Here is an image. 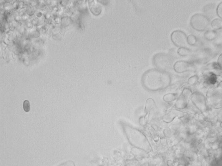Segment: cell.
Listing matches in <instances>:
<instances>
[{
  "label": "cell",
  "instance_id": "obj_2",
  "mask_svg": "<svg viewBox=\"0 0 222 166\" xmlns=\"http://www.w3.org/2000/svg\"><path fill=\"white\" fill-rule=\"evenodd\" d=\"M154 65L158 69L167 72L171 69L174 66L172 56L166 53H158L155 55L153 58Z\"/></svg>",
  "mask_w": 222,
  "mask_h": 166
},
{
  "label": "cell",
  "instance_id": "obj_14",
  "mask_svg": "<svg viewBox=\"0 0 222 166\" xmlns=\"http://www.w3.org/2000/svg\"><path fill=\"white\" fill-rule=\"evenodd\" d=\"M187 42H188V45H195L198 42L197 37L194 35L191 34L187 36Z\"/></svg>",
  "mask_w": 222,
  "mask_h": 166
},
{
  "label": "cell",
  "instance_id": "obj_8",
  "mask_svg": "<svg viewBox=\"0 0 222 166\" xmlns=\"http://www.w3.org/2000/svg\"><path fill=\"white\" fill-rule=\"evenodd\" d=\"M203 12L204 15L209 20L213 18L216 14V8L214 4L210 3L204 6L203 8Z\"/></svg>",
  "mask_w": 222,
  "mask_h": 166
},
{
  "label": "cell",
  "instance_id": "obj_18",
  "mask_svg": "<svg viewBox=\"0 0 222 166\" xmlns=\"http://www.w3.org/2000/svg\"><path fill=\"white\" fill-rule=\"evenodd\" d=\"M175 96L172 94H170L165 97L164 99L167 101H170L175 99Z\"/></svg>",
  "mask_w": 222,
  "mask_h": 166
},
{
  "label": "cell",
  "instance_id": "obj_13",
  "mask_svg": "<svg viewBox=\"0 0 222 166\" xmlns=\"http://www.w3.org/2000/svg\"><path fill=\"white\" fill-rule=\"evenodd\" d=\"M211 26L214 30H216L221 29L222 26V19L220 18L214 19L212 21Z\"/></svg>",
  "mask_w": 222,
  "mask_h": 166
},
{
  "label": "cell",
  "instance_id": "obj_15",
  "mask_svg": "<svg viewBox=\"0 0 222 166\" xmlns=\"http://www.w3.org/2000/svg\"><path fill=\"white\" fill-rule=\"evenodd\" d=\"M199 80V78L196 75H194L189 78L188 80V83L191 84V85H193L195 84Z\"/></svg>",
  "mask_w": 222,
  "mask_h": 166
},
{
  "label": "cell",
  "instance_id": "obj_9",
  "mask_svg": "<svg viewBox=\"0 0 222 166\" xmlns=\"http://www.w3.org/2000/svg\"><path fill=\"white\" fill-rule=\"evenodd\" d=\"M90 6L91 11L94 14L99 15L101 13L102 7L100 3L96 1H93L91 2Z\"/></svg>",
  "mask_w": 222,
  "mask_h": 166
},
{
  "label": "cell",
  "instance_id": "obj_17",
  "mask_svg": "<svg viewBox=\"0 0 222 166\" xmlns=\"http://www.w3.org/2000/svg\"><path fill=\"white\" fill-rule=\"evenodd\" d=\"M23 107L24 111L26 112H29L30 110V102L28 100H25L23 102Z\"/></svg>",
  "mask_w": 222,
  "mask_h": 166
},
{
  "label": "cell",
  "instance_id": "obj_4",
  "mask_svg": "<svg viewBox=\"0 0 222 166\" xmlns=\"http://www.w3.org/2000/svg\"><path fill=\"white\" fill-rule=\"evenodd\" d=\"M190 23L194 30L203 31L207 29L210 26V20L203 14H195L191 17Z\"/></svg>",
  "mask_w": 222,
  "mask_h": 166
},
{
  "label": "cell",
  "instance_id": "obj_10",
  "mask_svg": "<svg viewBox=\"0 0 222 166\" xmlns=\"http://www.w3.org/2000/svg\"><path fill=\"white\" fill-rule=\"evenodd\" d=\"M218 36L217 31L214 30L206 31L204 34L205 39L209 40H213L216 39Z\"/></svg>",
  "mask_w": 222,
  "mask_h": 166
},
{
  "label": "cell",
  "instance_id": "obj_11",
  "mask_svg": "<svg viewBox=\"0 0 222 166\" xmlns=\"http://www.w3.org/2000/svg\"><path fill=\"white\" fill-rule=\"evenodd\" d=\"M177 53L179 55L182 56H186L190 55L192 54L191 50L187 48L186 47H180L177 50Z\"/></svg>",
  "mask_w": 222,
  "mask_h": 166
},
{
  "label": "cell",
  "instance_id": "obj_1",
  "mask_svg": "<svg viewBox=\"0 0 222 166\" xmlns=\"http://www.w3.org/2000/svg\"><path fill=\"white\" fill-rule=\"evenodd\" d=\"M172 77L167 72L157 69L146 71L142 75V82L146 88L151 91L161 90L170 85Z\"/></svg>",
  "mask_w": 222,
  "mask_h": 166
},
{
  "label": "cell",
  "instance_id": "obj_19",
  "mask_svg": "<svg viewBox=\"0 0 222 166\" xmlns=\"http://www.w3.org/2000/svg\"><path fill=\"white\" fill-rule=\"evenodd\" d=\"M218 64L219 67L221 68L222 66V55L221 54L218 59Z\"/></svg>",
  "mask_w": 222,
  "mask_h": 166
},
{
  "label": "cell",
  "instance_id": "obj_12",
  "mask_svg": "<svg viewBox=\"0 0 222 166\" xmlns=\"http://www.w3.org/2000/svg\"><path fill=\"white\" fill-rule=\"evenodd\" d=\"M193 100L196 104L201 109L204 107V102L202 97L199 94H195L193 96Z\"/></svg>",
  "mask_w": 222,
  "mask_h": 166
},
{
  "label": "cell",
  "instance_id": "obj_3",
  "mask_svg": "<svg viewBox=\"0 0 222 166\" xmlns=\"http://www.w3.org/2000/svg\"><path fill=\"white\" fill-rule=\"evenodd\" d=\"M124 130L129 141L136 148L144 149L145 140L142 134L137 130L128 125L123 126Z\"/></svg>",
  "mask_w": 222,
  "mask_h": 166
},
{
  "label": "cell",
  "instance_id": "obj_16",
  "mask_svg": "<svg viewBox=\"0 0 222 166\" xmlns=\"http://www.w3.org/2000/svg\"><path fill=\"white\" fill-rule=\"evenodd\" d=\"M216 14L220 18L222 19V2H221L217 6L216 8Z\"/></svg>",
  "mask_w": 222,
  "mask_h": 166
},
{
  "label": "cell",
  "instance_id": "obj_7",
  "mask_svg": "<svg viewBox=\"0 0 222 166\" xmlns=\"http://www.w3.org/2000/svg\"><path fill=\"white\" fill-rule=\"evenodd\" d=\"M194 65L191 62L185 61H178L174 64L173 68L177 73H182L192 70Z\"/></svg>",
  "mask_w": 222,
  "mask_h": 166
},
{
  "label": "cell",
  "instance_id": "obj_5",
  "mask_svg": "<svg viewBox=\"0 0 222 166\" xmlns=\"http://www.w3.org/2000/svg\"><path fill=\"white\" fill-rule=\"evenodd\" d=\"M170 38L174 45L180 47H186L188 45L187 36L183 31L175 30L171 34Z\"/></svg>",
  "mask_w": 222,
  "mask_h": 166
},
{
  "label": "cell",
  "instance_id": "obj_6",
  "mask_svg": "<svg viewBox=\"0 0 222 166\" xmlns=\"http://www.w3.org/2000/svg\"><path fill=\"white\" fill-rule=\"evenodd\" d=\"M212 53L210 49L202 48L196 51L193 54V58L196 62L204 63L207 62L212 57Z\"/></svg>",
  "mask_w": 222,
  "mask_h": 166
}]
</instances>
